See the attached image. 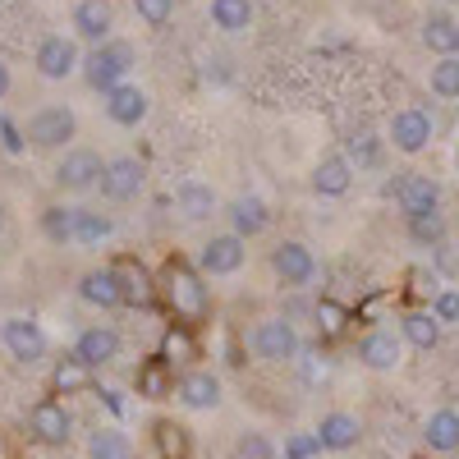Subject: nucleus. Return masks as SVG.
Here are the masks:
<instances>
[{
  "instance_id": "1",
  "label": "nucleus",
  "mask_w": 459,
  "mask_h": 459,
  "mask_svg": "<svg viewBox=\"0 0 459 459\" xmlns=\"http://www.w3.org/2000/svg\"><path fill=\"white\" fill-rule=\"evenodd\" d=\"M161 294H166V303H170V313L184 317V322H203L207 308H212L198 266H188V262H179V257L166 262V272H161Z\"/></svg>"
},
{
  "instance_id": "2",
  "label": "nucleus",
  "mask_w": 459,
  "mask_h": 459,
  "mask_svg": "<svg viewBox=\"0 0 459 459\" xmlns=\"http://www.w3.org/2000/svg\"><path fill=\"white\" fill-rule=\"evenodd\" d=\"M134 65H138V51H134L129 42H120V37H110V42H101V47H92V51L83 56L79 74H83V83H88L92 92H110V88L129 83Z\"/></svg>"
},
{
  "instance_id": "3",
  "label": "nucleus",
  "mask_w": 459,
  "mask_h": 459,
  "mask_svg": "<svg viewBox=\"0 0 459 459\" xmlns=\"http://www.w3.org/2000/svg\"><path fill=\"white\" fill-rule=\"evenodd\" d=\"M23 138L32 143V147H42V152H69L74 147V138H79V115H74L69 106H60V101H51V106H37L32 115H28V125H23Z\"/></svg>"
},
{
  "instance_id": "4",
  "label": "nucleus",
  "mask_w": 459,
  "mask_h": 459,
  "mask_svg": "<svg viewBox=\"0 0 459 459\" xmlns=\"http://www.w3.org/2000/svg\"><path fill=\"white\" fill-rule=\"evenodd\" d=\"M248 350L262 363H294L299 359V326L285 322V317H262L248 331Z\"/></svg>"
},
{
  "instance_id": "5",
  "label": "nucleus",
  "mask_w": 459,
  "mask_h": 459,
  "mask_svg": "<svg viewBox=\"0 0 459 459\" xmlns=\"http://www.w3.org/2000/svg\"><path fill=\"white\" fill-rule=\"evenodd\" d=\"M32 65H37V74H42L47 83H65V79H74V74H79L83 56H79V42H74V37L51 32V37H42V42H37Z\"/></svg>"
},
{
  "instance_id": "6",
  "label": "nucleus",
  "mask_w": 459,
  "mask_h": 459,
  "mask_svg": "<svg viewBox=\"0 0 459 459\" xmlns=\"http://www.w3.org/2000/svg\"><path fill=\"white\" fill-rule=\"evenodd\" d=\"M101 170H106L101 152L69 147L65 157H60V166H56V184L65 188V194H92V188L101 184Z\"/></svg>"
},
{
  "instance_id": "7",
  "label": "nucleus",
  "mask_w": 459,
  "mask_h": 459,
  "mask_svg": "<svg viewBox=\"0 0 459 459\" xmlns=\"http://www.w3.org/2000/svg\"><path fill=\"white\" fill-rule=\"evenodd\" d=\"M272 272H276V281L285 290H303V285H313V276H317V257H313L308 244L285 239V244L272 248Z\"/></svg>"
},
{
  "instance_id": "8",
  "label": "nucleus",
  "mask_w": 459,
  "mask_h": 459,
  "mask_svg": "<svg viewBox=\"0 0 459 459\" xmlns=\"http://www.w3.org/2000/svg\"><path fill=\"white\" fill-rule=\"evenodd\" d=\"M386 138L395 143V152H404V157H418V152H428V143H432V115L418 110V106L395 110L391 125H386Z\"/></svg>"
},
{
  "instance_id": "9",
  "label": "nucleus",
  "mask_w": 459,
  "mask_h": 459,
  "mask_svg": "<svg viewBox=\"0 0 459 459\" xmlns=\"http://www.w3.org/2000/svg\"><path fill=\"white\" fill-rule=\"evenodd\" d=\"M143 184H147V166L138 157H110L97 188H101L110 203H134L143 194Z\"/></svg>"
},
{
  "instance_id": "10",
  "label": "nucleus",
  "mask_w": 459,
  "mask_h": 459,
  "mask_svg": "<svg viewBox=\"0 0 459 459\" xmlns=\"http://www.w3.org/2000/svg\"><path fill=\"white\" fill-rule=\"evenodd\" d=\"M0 344H5L10 359H19V363H42L47 359V331L32 317H5L0 322Z\"/></svg>"
},
{
  "instance_id": "11",
  "label": "nucleus",
  "mask_w": 459,
  "mask_h": 459,
  "mask_svg": "<svg viewBox=\"0 0 459 459\" xmlns=\"http://www.w3.org/2000/svg\"><path fill=\"white\" fill-rule=\"evenodd\" d=\"M248 257V244L239 235H212L198 253V276H235Z\"/></svg>"
},
{
  "instance_id": "12",
  "label": "nucleus",
  "mask_w": 459,
  "mask_h": 459,
  "mask_svg": "<svg viewBox=\"0 0 459 459\" xmlns=\"http://www.w3.org/2000/svg\"><path fill=\"white\" fill-rule=\"evenodd\" d=\"M170 395H175L188 413H212V409L221 404V377L194 368V372H184V377L175 381V391H170Z\"/></svg>"
},
{
  "instance_id": "13",
  "label": "nucleus",
  "mask_w": 459,
  "mask_h": 459,
  "mask_svg": "<svg viewBox=\"0 0 459 459\" xmlns=\"http://www.w3.org/2000/svg\"><path fill=\"white\" fill-rule=\"evenodd\" d=\"M28 428H32V437L42 441V446H69L74 418H69V409L60 400H37L32 413H28Z\"/></svg>"
},
{
  "instance_id": "14",
  "label": "nucleus",
  "mask_w": 459,
  "mask_h": 459,
  "mask_svg": "<svg viewBox=\"0 0 459 459\" xmlns=\"http://www.w3.org/2000/svg\"><path fill=\"white\" fill-rule=\"evenodd\" d=\"M74 359H79L88 372L115 363V359H120V331H115V326H88V331H79V340H74Z\"/></svg>"
},
{
  "instance_id": "15",
  "label": "nucleus",
  "mask_w": 459,
  "mask_h": 459,
  "mask_svg": "<svg viewBox=\"0 0 459 459\" xmlns=\"http://www.w3.org/2000/svg\"><path fill=\"white\" fill-rule=\"evenodd\" d=\"M74 37L88 47H101L110 42V28H115V10H110V0H79L74 5Z\"/></svg>"
},
{
  "instance_id": "16",
  "label": "nucleus",
  "mask_w": 459,
  "mask_h": 459,
  "mask_svg": "<svg viewBox=\"0 0 459 459\" xmlns=\"http://www.w3.org/2000/svg\"><path fill=\"white\" fill-rule=\"evenodd\" d=\"M395 203H400L404 221H409V216L441 212V184H437L432 175H404V179L395 184Z\"/></svg>"
},
{
  "instance_id": "17",
  "label": "nucleus",
  "mask_w": 459,
  "mask_h": 459,
  "mask_svg": "<svg viewBox=\"0 0 459 459\" xmlns=\"http://www.w3.org/2000/svg\"><path fill=\"white\" fill-rule=\"evenodd\" d=\"M221 216L230 221V235H239L244 244H248V239H257L262 230H266V221H272V212H266V203H262L257 194H239V198H230Z\"/></svg>"
},
{
  "instance_id": "18",
  "label": "nucleus",
  "mask_w": 459,
  "mask_h": 459,
  "mask_svg": "<svg viewBox=\"0 0 459 459\" xmlns=\"http://www.w3.org/2000/svg\"><path fill=\"white\" fill-rule=\"evenodd\" d=\"M147 110H152V97L138 83H120V88L106 92V115H110V125H120V129H138L147 120Z\"/></svg>"
},
{
  "instance_id": "19",
  "label": "nucleus",
  "mask_w": 459,
  "mask_h": 459,
  "mask_svg": "<svg viewBox=\"0 0 459 459\" xmlns=\"http://www.w3.org/2000/svg\"><path fill=\"white\" fill-rule=\"evenodd\" d=\"M175 212H179V221H188V225H203V221H212V216L221 212V198H216L212 184L184 179V184L175 188Z\"/></svg>"
},
{
  "instance_id": "20",
  "label": "nucleus",
  "mask_w": 459,
  "mask_h": 459,
  "mask_svg": "<svg viewBox=\"0 0 459 459\" xmlns=\"http://www.w3.org/2000/svg\"><path fill=\"white\" fill-rule=\"evenodd\" d=\"M400 359H404V340L395 331H368L359 340V363L368 372H395Z\"/></svg>"
},
{
  "instance_id": "21",
  "label": "nucleus",
  "mask_w": 459,
  "mask_h": 459,
  "mask_svg": "<svg viewBox=\"0 0 459 459\" xmlns=\"http://www.w3.org/2000/svg\"><path fill=\"white\" fill-rule=\"evenodd\" d=\"M313 437H317V450H354L359 441H363V423L354 413H344V409H335V413H322V423L313 428Z\"/></svg>"
},
{
  "instance_id": "22",
  "label": "nucleus",
  "mask_w": 459,
  "mask_h": 459,
  "mask_svg": "<svg viewBox=\"0 0 459 459\" xmlns=\"http://www.w3.org/2000/svg\"><path fill=\"white\" fill-rule=\"evenodd\" d=\"M350 188H354V166L340 152H331V157H322L313 166V194L317 198H344Z\"/></svg>"
},
{
  "instance_id": "23",
  "label": "nucleus",
  "mask_w": 459,
  "mask_h": 459,
  "mask_svg": "<svg viewBox=\"0 0 459 459\" xmlns=\"http://www.w3.org/2000/svg\"><path fill=\"white\" fill-rule=\"evenodd\" d=\"M79 299L83 303H92V308H125V294H120V281H115V272L110 266H97V272H88L83 281H79Z\"/></svg>"
},
{
  "instance_id": "24",
  "label": "nucleus",
  "mask_w": 459,
  "mask_h": 459,
  "mask_svg": "<svg viewBox=\"0 0 459 459\" xmlns=\"http://www.w3.org/2000/svg\"><path fill=\"white\" fill-rule=\"evenodd\" d=\"M110 272H115V281H120V294H125L129 308H147V303L157 299V281L147 276V266H138V262H115Z\"/></svg>"
},
{
  "instance_id": "25",
  "label": "nucleus",
  "mask_w": 459,
  "mask_h": 459,
  "mask_svg": "<svg viewBox=\"0 0 459 459\" xmlns=\"http://www.w3.org/2000/svg\"><path fill=\"white\" fill-rule=\"evenodd\" d=\"M423 47L437 51L441 60H446V56H459V19L432 10V14L423 19Z\"/></svg>"
},
{
  "instance_id": "26",
  "label": "nucleus",
  "mask_w": 459,
  "mask_h": 459,
  "mask_svg": "<svg viewBox=\"0 0 459 459\" xmlns=\"http://www.w3.org/2000/svg\"><path fill=\"white\" fill-rule=\"evenodd\" d=\"M423 441L432 455H455L459 450V409H437L423 423Z\"/></svg>"
},
{
  "instance_id": "27",
  "label": "nucleus",
  "mask_w": 459,
  "mask_h": 459,
  "mask_svg": "<svg viewBox=\"0 0 459 459\" xmlns=\"http://www.w3.org/2000/svg\"><path fill=\"white\" fill-rule=\"evenodd\" d=\"M115 235V221L97 207H74V244H83V248H97Z\"/></svg>"
},
{
  "instance_id": "28",
  "label": "nucleus",
  "mask_w": 459,
  "mask_h": 459,
  "mask_svg": "<svg viewBox=\"0 0 459 459\" xmlns=\"http://www.w3.org/2000/svg\"><path fill=\"white\" fill-rule=\"evenodd\" d=\"M400 340L413 344V350H423V354H432L437 344H441V322H437L432 313H404V322H400Z\"/></svg>"
},
{
  "instance_id": "29",
  "label": "nucleus",
  "mask_w": 459,
  "mask_h": 459,
  "mask_svg": "<svg viewBox=\"0 0 459 459\" xmlns=\"http://www.w3.org/2000/svg\"><path fill=\"white\" fill-rule=\"evenodd\" d=\"M212 28L248 32L253 28V0H212Z\"/></svg>"
},
{
  "instance_id": "30",
  "label": "nucleus",
  "mask_w": 459,
  "mask_h": 459,
  "mask_svg": "<svg viewBox=\"0 0 459 459\" xmlns=\"http://www.w3.org/2000/svg\"><path fill=\"white\" fill-rule=\"evenodd\" d=\"M88 459H134V441L120 428H97L88 437Z\"/></svg>"
},
{
  "instance_id": "31",
  "label": "nucleus",
  "mask_w": 459,
  "mask_h": 459,
  "mask_svg": "<svg viewBox=\"0 0 459 459\" xmlns=\"http://www.w3.org/2000/svg\"><path fill=\"white\" fill-rule=\"evenodd\" d=\"M340 157L350 161V166H359V170H372V166L381 161V143H377V134H372V129H354Z\"/></svg>"
},
{
  "instance_id": "32",
  "label": "nucleus",
  "mask_w": 459,
  "mask_h": 459,
  "mask_svg": "<svg viewBox=\"0 0 459 459\" xmlns=\"http://www.w3.org/2000/svg\"><path fill=\"white\" fill-rule=\"evenodd\" d=\"M51 386H56V395H79V391H88V386H92V372L69 354V359H60V363H56Z\"/></svg>"
},
{
  "instance_id": "33",
  "label": "nucleus",
  "mask_w": 459,
  "mask_h": 459,
  "mask_svg": "<svg viewBox=\"0 0 459 459\" xmlns=\"http://www.w3.org/2000/svg\"><path fill=\"white\" fill-rule=\"evenodd\" d=\"M170 391H175L170 368H166L161 359H147V363L138 368V395H143V400H166Z\"/></svg>"
},
{
  "instance_id": "34",
  "label": "nucleus",
  "mask_w": 459,
  "mask_h": 459,
  "mask_svg": "<svg viewBox=\"0 0 459 459\" xmlns=\"http://www.w3.org/2000/svg\"><path fill=\"white\" fill-rule=\"evenodd\" d=\"M166 368H175V363H194L198 359V344H194V335H188L184 326H170L166 335H161V354H157Z\"/></svg>"
},
{
  "instance_id": "35",
  "label": "nucleus",
  "mask_w": 459,
  "mask_h": 459,
  "mask_svg": "<svg viewBox=\"0 0 459 459\" xmlns=\"http://www.w3.org/2000/svg\"><path fill=\"white\" fill-rule=\"evenodd\" d=\"M409 239L418 248H441L446 244V216L428 212V216H409Z\"/></svg>"
},
{
  "instance_id": "36",
  "label": "nucleus",
  "mask_w": 459,
  "mask_h": 459,
  "mask_svg": "<svg viewBox=\"0 0 459 459\" xmlns=\"http://www.w3.org/2000/svg\"><path fill=\"white\" fill-rule=\"evenodd\" d=\"M42 235L51 239V244H74V207H60V203H51V207H42Z\"/></svg>"
},
{
  "instance_id": "37",
  "label": "nucleus",
  "mask_w": 459,
  "mask_h": 459,
  "mask_svg": "<svg viewBox=\"0 0 459 459\" xmlns=\"http://www.w3.org/2000/svg\"><path fill=\"white\" fill-rule=\"evenodd\" d=\"M428 88H432L437 97H446V101H455V97H459V56H446V60H437V65H432Z\"/></svg>"
},
{
  "instance_id": "38",
  "label": "nucleus",
  "mask_w": 459,
  "mask_h": 459,
  "mask_svg": "<svg viewBox=\"0 0 459 459\" xmlns=\"http://www.w3.org/2000/svg\"><path fill=\"white\" fill-rule=\"evenodd\" d=\"M134 14L147 23V28H166L175 19V0H134Z\"/></svg>"
},
{
  "instance_id": "39",
  "label": "nucleus",
  "mask_w": 459,
  "mask_h": 459,
  "mask_svg": "<svg viewBox=\"0 0 459 459\" xmlns=\"http://www.w3.org/2000/svg\"><path fill=\"white\" fill-rule=\"evenodd\" d=\"M235 459H276V446L266 441L262 432H244L235 441Z\"/></svg>"
},
{
  "instance_id": "40",
  "label": "nucleus",
  "mask_w": 459,
  "mask_h": 459,
  "mask_svg": "<svg viewBox=\"0 0 459 459\" xmlns=\"http://www.w3.org/2000/svg\"><path fill=\"white\" fill-rule=\"evenodd\" d=\"M432 317L441 322V326H459V290H437V299H432Z\"/></svg>"
},
{
  "instance_id": "41",
  "label": "nucleus",
  "mask_w": 459,
  "mask_h": 459,
  "mask_svg": "<svg viewBox=\"0 0 459 459\" xmlns=\"http://www.w3.org/2000/svg\"><path fill=\"white\" fill-rule=\"evenodd\" d=\"M313 455H317V437L313 432H299V437L285 441V459H313Z\"/></svg>"
},
{
  "instance_id": "42",
  "label": "nucleus",
  "mask_w": 459,
  "mask_h": 459,
  "mask_svg": "<svg viewBox=\"0 0 459 459\" xmlns=\"http://www.w3.org/2000/svg\"><path fill=\"white\" fill-rule=\"evenodd\" d=\"M157 437H161L166 459H184V437H179V428H175V423H161V428H157Z\"/></svg>"
},
{
  "instance_id": "43",
  "label": "nucleus",
  "mask_w": 459,
  "mask_h": 459,
  "mask_svg": "<svg viewBox=\"0 0 459 459\" xmlns=\"http://www.w3.org/2000/svg\"><path fill=\"white\" fill-rule=\"evenodd\" d=\"M317 326H322L326 335H335V331L344 326V313L335 308V303H317Z\"/></svg>"
},
{
  "instance_id": "44",
  "label": "nucleus",
  "mask_w": 459,
  "mask_h": 459,
  "mask_svg": "<svg viewBox=\"0 0 459 459\" xmlns=\"http://www.w3.org/2000/svg\"><path fill=\"white\" fill-rule=\"evenodd\" d=\"M10 88H14V79H10V65H5V60H0V101H5V97H10Z\"/></svg>"
},
{
  "instance_id": "45",
  "label": "nucleus",
  "mask_w": 459,
  "mask_h": 459,
  "mask_svg": "<svg viewBox=\"0 0 459 459\" xmlns=\"http://www.w3.org/2000/svg\"><path fill=\"white\" fill-rule=\"evenodd\" d=\"M0 230H5V207H0Z\"/></svg>"
},
{
  "instance_id": "46",
  "label": "nucleus",
  "mask_w": 459,
  "mask_h": 459,
  "mask_svg": "<svg viewBox=\"0 0 459 459\" xmlns=\"http://www.w3.org/2000/svg\"><path fill=\"white\" fill-rule=\"evenodd\" d=\"M446 5H459V0H446Z\"/></svg>"
}]
</instances>
